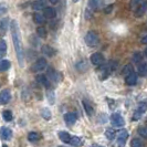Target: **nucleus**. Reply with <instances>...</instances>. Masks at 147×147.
Wrapping results in <instances>:
<instances>
[{
  "label": "nucleus",
  "instance_id": "obj_41",
  "mask_svg": "<svg viewBox=\"0 0 147 147\" xmlns=\"http://www.w3.org/2000/svg\"><path fill=\"white\" fill-rule=\"evenodd\" d=\"M6 54H7V50H2V49H0V60H2V58H3Z\"/></svg>",
  "mask_w": 147,
  "mask_h": 147
},
{
  "label": "nucleus",
  "instance_id": "obj_21",
  "mask_svg": "<svg viewBox=\"0 0 147 147\" xmlns=\"http://www.w3.org/2000/svg\"><path fill=\"white\" fill-rule=\"evenodd\" d=\"M82 144H83V140H82V138L79 137V136H72L70 143H69V145H71V146H73V147H79V146H81Z\"/></svg>",
  "mask_w": 147,
  "mask_h": 147
},
{
  "label": "nucleus",
  "instance_id": "obj_19",
  "mask_svg": "<svg viewBox=\"0 0 147 147\" xmlns=\"http://www.w3.org/2000/svg\"><path fill=\"white\" fill-rule=\"evenodd\" d=\"M59 138L60 140L62 142V143H64V144H69L70 143V140H71V137H72V135H70L67 132H64V131H61L59 132Z\"/></svg>",
  "mask_w": 147,
  "mask_h": 147
},
{
  "label": "nucleus",
  "instance_id": "obj_40",
  "mask_svg": "<svg viewBox=\"0 0 147 147\" xmlns=\"http://www.w3.org/2000/svg\"><path fill=\"white\" fill-rule=\"evenodd\" d=\"M113 5H110V6H107V7L105 8V10H104V12L105 13H110V12H112V10H113Z\"/></svg>",
  "mask_w": 147,
  "mask_h": 147
},
{
  "label": "nucleus",
  "instance_id": "obj_23",
  "mask_svg": "<svg viewBox=\"0 0 147 147\" xmlns=\"http://www.w3.org/2000/svg\"><path fill=\"white\" fill-rule=\"evenodd\" d=\"M32 9L34 10V11H39V10H42L45 8V5H44V2L42 0H36L33 3H32Z\"/></svg>",
  "mask_w": 147,
  "mask_h": 147
},
{
  "label": "nucleus",
  "instance_id": "obj_9",
  "mask_svg": "<svg viewBox=\"0 0 147 147\" xmlns=\"http://www.w3.org/2000/svg\"><path fill=\"white\" fill-rule=\"evenodd\" d=\"M11 100V94H10V91L9 90H2L0 92V104L2 105H6L10 102Z\"/></svg>",
  "mask_w": 147,
  "mask_h": 147
},
{
  "label": "nucleus",
  "instance_id": "obj_47",
  "mask_svg": "<svg viewBox=\"0 0 147 147\" xmlns=\"http://www.w3.org/2000/svg\"><path fill=\"white\" fill-rule=\"evenodd\" d=\"M2 147H8L7 145H2Z\"/></svg>",
  "mask_w": 147,
  "mask_h": 147
},
{
  "label": "nucleus",
  "instance_id": "obj_39",
  "mask_svg": "<svg viewBox=\"0 0 147 147\" xmlns=\"http://www.w3.org/2000/svg\"><path fill=\"white\" fill-rule=\"evenodd\" d=\"M90 10H91V8H88V9H86V12H85V18H86L88 20L93 17V13H92V12H90Z\"/></svg>",
  "mask_w": 147,
  "mask_h": 147
},
{
  "label": "nucleus",
  "instance_id": "obj_44",
  "mask_svg": "<svg viewBox=\"0 0 147 147\" xmlns=\"http://www.w3.org/2000/svg\"><path fill=\"white\" fill-rule=\"evenodd\" d=\"M91 147H103V146H101V145H97V144H93Z\"/></svg>",
  "mask_w": 147,
  "mask_h": 147
},
{
  "label": "nucleus",
  "instance_id": "obj_2",
  "mask_svg": "<svg viewBox=\"0 0 147 147\" xmlns=\"http://www.w3.org/2000/svg\"><path fill=\"white\" fill-rule=\"evenodd\" d=\"M85 43L88 44V47H91V48L97 47L98 43H100L98 34L96 33L95 31H88V33L85 34Z\"/></svg>",
  "mask_w": 147,
  "mask_h": 147
},
{
  "label": "nucleus",
  "instance_id": "obj_31",
  "mask_svg": "<svg viewBox=\"0 0 147 147\" xmlns=\"http://www.w3.org/2000/svg\"><path fill=\"white\" fill-rule=\"evenodd\" d=\"M2 117L5 118V121H7V122H10V121H12V113L10 112V111H3L2 112Z\"/></svg>",
  "mask_w": 147,
  "mask_h": 147
},
{
  "label": "nucleus",
  "instance_id": "obj_42",
  "mask_svg": "<svg viewBox=\"0 0 147 147\" xmlns=\"http://www.w3.org/2000/svg\"><path fill=\"white\" fill-rule=\"evenodd\" d=\"M140 42L143 44H147V34L146 36H144V37L140 39Z\"/></svg>",
  "mask_w": 147,
  "mask_h": 147
},
{
  "label": "nucleus",
  "instance_id": "obj_16",
  "mask_svg": "<svg viewBox=\"0 0 147 147\" xmlns=\"http://www.w3.org/2000/svg\"><path fill=\"white\" fill-rule=\"evenodd\" d=\"M41 52L43 53L44 55L49 57V58H51V57H53V55L55 54V50H54L52 47L48 45V44H44V45H42V48H41Z\"/></svg>",
  "mask_w": 147,
  "mask_h": 147
},
{
  "label": "nucleus",
  "instance_id": "obj_15",
  "mask_svg": "<svg viewBox=\"0 0 147 147\" xmlns=\"http://www.w3.org/2000/svg\"><path fill=\"white\" fill-rule=\"evenodd\" d=\"M43 15L47 19H54L57 17V10L52 7H45L43 9Z\"/></svg>",
  "mask_w": 147,
  "mask_h": 147
},
{
  "label": "nucleus",
  "instance_id": "obj_17",
  "mask_svg": "<svg viewBox=\"0 0 147 147\" xmlns=\"http://www.w3.org/2000/svg\"><path fill=\"white\" fill-rule=\"evenodd\" d=\"M125 83L127 85H135L137 83V75L134 72L127 74L125 78Z\"/></svg>",
  "mask_w": 147,
  "mask_h": 147
},
{
  "label": "nucleus",
  "instance_id": "obj_35",
  "mask_svg": "<svg viewBox=\"0 0 147 147\" xmlns=\"http://www.w3.org/2000/svg\"><path fill=\"white\" fill-rule=\"evenodd\" d=\"M138 134L142 137H144V138L147 140V126H140V128H138Z\"/></svg>",
  "mask_w": 147,
  "mask_h": 147
},
{
  "label": "nucleus",
  "instance_id": "obj_18",
  "mask_svg": "<svg viewBox=\"0 0 147 147\" xmlns=\"http://www.w3.org/2000/svg\"><path fill=\"white\" fill-rule=\"evenodd\" d=\"M32 17H33V21H34L36 24L41 26V24H43L44 22H45V17H44V15L40 13V12H34Z\"/></svg>",
  "mask_w": 147,
  "mask_h": 147
},
{
  "label": "nucleus",
  "instance_id": "obj_32",
  "mask_svg": "<svg viewBox=\"0 0 147 147\" xmlns=\"http://www.w3.org/2000/svg\"><path fill=\"white\" fill-rule=\"evenodd\" d=\"M47 98H48V101H49V103L51 104H54V100H55V97H54V93H53V91L51 90H49L48 92H47Z\"/></svg>",
  "mask_w": 147,
  "mask_h": 147
},
{
  "label": "nucleus",
  "instance_id": "obj_43",
  "mask_svg": "<svg viewBox=\"0 0 147 147\" xmlns=\"http://www.w3.org/2000/svg\"><path fill=\"white\" fill-rule=\"evenodd\" d=\"M50 2H51L52 5H57V3H59L60 2V0H49Z\"/></svg>",
  "mask_w": 147,
  "mask_h": 147
},
{
  "label": "nucleus",
  "instance_id": "obj_27",
  "mask_svg": "<svg viewBox=\"0 0 147 147\" xmlns=\"http://www.w3.org/2000/svg\"><path fill=\"white\" fill-rule=\"evenodd\" d=\"M137 72L140 75H146L147 74V63H140L137 69Z\"/></svg>",
  "mask_w": 147,
  "mask_h": 147
},
{
  "label": "nucleus",
  "instance_id": "obj_26",
  "mask_svg": "<svg viewBox=\"0 0 147 147\" xmlns=\"http://www.w3.org/2000/svg\"><path fill=\"white\" fill-rule=\"evenodd\" d=\"M143 1H144V0H131L129 7H131V9H132L133 11H135V10L143 3Z\"/></svg>",
  "mask_w": 147,
  "mask_h": 147
},
{
  "label": "nucleus",
  "instance_id": "obj_8",
  "mask_svg": "<svg viewBox=\"0 0 147 147\" xmlns=\"http://www.w3.org/2000/svg\"><path fill=\"white\" fill-rule=\"evenodd\" d=\"M64 122L66 123V125L69 126H72L75 124V122L78 121V115H76V113H73V112H70V113H66L64 114Z\"/></svg>",
  "mask_w": 147,
  "mask_h": 147
},
{
  "label": "nucleus",
  "instance_id": "obj_48",
  "mask_svg": "<svg viewBox=\"0 0 147 147\" xmlns=\"http://www.w3.org/2000/svg\"><path fill=\"white\" fill-rule=\"evenodd\" d=\"M146 121H147V119H146Z\"/></svg>",
  "mask_w": 147,
  "mask_h": 147
},
{
  "label": "nucleus",
  "instance_id": "obj_13",
  "mask_svg": "<svg viewBox=\"0 0 147 147\" xmlns=\"http://www.w3.org/2000/svg\"><path fill=\"white\" fill-rule=\"evenodd\" d=\"M82 104H83L84 111H85V113H86V115H88V117L93 116V114H94V107H93V105L90 103L88 100H83Z\"/></svg>",
  "mask_w": 147,
  "mask_h": 147
},
{
  "label": "nucleus",
  "instance_id": "obj_1",
  "mask_svg": "<svg viewBox=\"0 0 147 147\" xmlns=\"http://www.w3.org/2000/svg\"><path fill=\"white\" fill-rule=\"evenodd\" d=\"M10 29H11V37L15 45L16 55L18 59V63L20 66L24 65V53H23V47H22L21 34H20V29L18 26V22L16 20H12L10 23Z\"/></svg>",
  "mask_w": 147,
  "mask_h": 147
},
{
  "label": "nucleus",
  "instance_id": "obj_46",
  "mask_svg": "<svg viewBox=\"0 0 147 147\" xmlns=\"http://www.w3.org/2000/svg\"><path fill=\"white\" fill-rule=\"evenodd\" d=\"M78 1H79V0H73V2H78Z\"/></svg>",
  "mask_w": 147,
  "mask_h": 147
},
{
  "label": "nucleus",
  "instance_id": "obj_24",
  "mask_svg": "<svg viewBox=\"0 0 147 147\" xmlns=\"http://www.w3.org/2000/svg\"><path fill=\"white\" fill-rule=\"evenodd\" d=\"M36 32H37L38 37L41 38V39H45V38L48 37V31H47V29L44 27H38Z\"/></svg>",
  "mask_w": 147,
  "mask_h": 147
},
{
  "label": "nucleus",
  "instance_id": "obj_7",
  "mask_svg": "<svg viewBox=\"0 0 147 147\" xmlns=\"http://www.w3.org/2000/svg\"><path fill=\"white\" fill-rule=\"evenodd\" d=\"M127 137H128V132L126 129H121L119 132L117 133V143L119 147H124L126 140H127Z\"/></svg>",
  "mask_w": 147,
  "mask_h": 147
},
{
  "label": "nucleus",
  "instance_id": "obj_25",
  "mask_svg": "<svg viewBox=\"0 0 147 147\" xmlns=\"http://www.w3.org/2000/svg\"><path fill=\"white\" fill-rule=\"evenodd\" d=\"M39 140H40V135L37 132H30L28 134V140L31 142V143H34V142H37Z\"/></svg>",
  "mask_w": 147,
  "mask_h": 147
},
{
  "label": "nucleus",
  "instance_id": "obj_45",
  "mask_svg": "<svg viewBox=\"0 0 147 147\" xmlns=\"http://www.w3.org/2000/svg\"><path fill=\"white\" fill-rule=\"evenodd\" d=\"M144 55H145V57L147 58V48L145 49V51H144Z\"/></svg>",
  "mask_w": 147,
  "mask_h": 147
},
{
  "label": "nucleus",
  "instance_id": "obj_10",
  "mask_svg": "<svg viewBox=\"0 0 147 147\" xmlns=\"http://www.w3.org/2000/svg\"><path fill=\"white\" fill-rule=\"evenodd\" d=\"M0 138L3 140H10L12 138V131L8 127L0 128Z\"/></svg>",
  "mask_w": 147,
  "mask_h": 147
},
{
  "label": "nucleus",
  "instance_id": "obj_3",
  "mask_svg": "<svg viewBox=\"0 0 147 147\" xmlns=\"http://www.w3.org/2000/svg\"><path fill=\"white\" fill-rule=\"evenodd\" d=\"M47 66H48L47 60L44 59V58H40V59H38L37 61L31 65L30 70H31V72H33V73H39V72H42L43 70H45Z\"/></svg>",
  "mask_w": 147,
  "mask_h": 147
},
{
  "label": "nucleus",
  "instance_id": "obj_37",
  "mask_svg": "<svg viewBox=\"0 0 147 147\" xmlns=\"http://www.w3.org/2000/svg\"><path fill=\"white\" fill-rule=\"evenodd\" d=\"M8 12V7L5 3H0V16L6 15Z\"/></svg>",
  "mask_w": 147,
  "mask_h": 147
},
{
  "label": "nucleus",
  "instance_id": "obj_4",
  "mask_svg": "<svg viewBox=\"0 0 147 147\" xmlns=\"http://www.w3.org/2000/svg\"><path fill=\"white\" fill-rule=\"evenodd\" d=\"M111 123L113 124V126H116V127H122V126L125 125L124 118L118 113H114L111 115Z\"/></svg>",
  "mask_w": 147,
  "mask_h": 147
},
{
  "label": "nucleus",
  "instance_id": "obj_29",
  "mask_svg": "<svg viewBox=\"0 0 147 147\" xmlns=\"http://www.w3.org/2000/svg\"><path fill=\"white\" fill-rule=\"evenodd\" d=\"M105 136H106V138L109 140H113L115 138V136H116V133H115L114 129L109 128V129H106V132H105Z\"/></svg>",
  "mask_w": 147,
  "mask_h": 147
},
{
  "label": "nucleus",
  "instance_id": "obj_12",
  "mask_svg": "<svg viewBox=\"0 0 147 147\" xmlns=\"http://www.w3.org/2000/svg\"><path fill=\"white\" fill-rule=\"evenodd\" d=\"M38 81V83H40L42 86L47 88H51V83H50V79L47 76V75H43V74H39L36 79Z\"/></svg>",
  "mask_w": 147,
  "mask_h": 147
},
{
  "label": "nucleus",
  "instance_id": "obj_33",
  "mask_svg": "<svg viewBox=\"0 0 147 147\" xmlns=\"http://www.w3.org/2000/svg\"><path fill=\"white\" fill-rule=\"evenodd\" d=\"M146 110H147V102H143V103H140V105H138L136 112H138V113H140V114L143 115V114L146 112Z\"/></svg>",
  "mask_w": 147,
  "mask_h": 147
},
{
  "label": "nucleus",
  "instance_id": "obj_36",
  "mask_svg": "<svg viewBox=\"0 0 147 147\" xmlns=\"http://www.w3.org/2000/svg\"><path fill=\"white\" fill-rule=\"evenodd\" d=\"M132 72H134L133 71V66L132 64H127V65H125V67L123 69V74H129V73H132Z\"/></svg>",
  "mask_w": 147,
  "mask_h": 147
},
{
  "label": "nucleus",
  "instance_id": "obj_22",
  "mask_svg": "<svg viewBox=\"0 0 147 147\" xmlns=\"http://www.w3.org/2000/svg\"><path fill=\"white\" fill-rule=\"evenodd\" d=\"M10 66H11L10 61L3 59L0 60V72H6V71H8L10 69Z\"/></svg>",
  "mask_w": 147,
  "mask_h": 147
},
{
  "label": "nucleus",
  "instance_id": "obj_5",
  "mask_svg": "<svg viewBox=\"0 0 147 147\" xmlns=\"http://www.w3.org/2000/svg\"><path fill=\"white\" fill-rule=\"evenodd\" d=\"M90 60H91V63H92L93 65H96V66L102 65V64L104 63V61H105V59H104V55L102 54V53H100V52L93 53V54L91 55Z\"/></svg>",
  "mask_w": 147,
  "mask_h": 147
},
{
  "label": "nucleus",
  "instance_id": "obj_34",
  "mask_svg": "<svg viewBox=\"0 0 147 147\" xmlns=\"http://www.w3.org/2000/svg\"><path fill=\"white\" fill-rule=\"evenodd\" d=\"M131 147H144V144H143V142L138 138H134L132 140L131 142Z\"/></svg>",
  "mask_w": 147,
  "mask_h": 147
},
{
  "label": "nucleus",
  "instance_id": "obj_14",
  "mask_svg": "<svg viewBox=\"0 0 147 147\" xmlns=\"http://www.w3.org/2000/svg\"><path fill=\"white\" fill-rule=\"evenodd\" d=\"M8 27H10L9 24V19L8 18H3L0 20V37H3L7 33Z\"/></svg>",
  "mask_w": 147,
  "mask_h": 147
},
{
  "label": "nucleus",
  "instance_id": "obj_20",
  "mask_svg": "<svg viewBox=\"0 0 147 147\" xmlns=\"http://www.w3.org/2000/svg\"><path fill=\"white\" fill-rule=\"evenodd\" d=\"M103 0H88V8L92 10H98L102 6Z\"/></svg>",
  "mask_w": 147,
  "mask_h": 147
},
{
  "label": "nucleus",
  "instance_id": "obj_28",
  "mask_svg": "<svg viewBox=\"0 0 147 147\" xmlns=\"http://www.w3.org/2000/svg\"><path fill=\"white\" fill-rule=\"evenodd\" d=\"M41 116H42L44 119H47V121H50L52 117L51 111L49 110V109H43V110L41 111Z\"/></svg>",
  "mask_w": 147,
  "mask_h": 147
},
{
  "label": "nucleus",
  "instance_id": "obj_11",
  "mask_svg": "<svg viewBox=\"0 0 147 147\" xmlns=\"http://www.w3.org/2000/svg\"><path fill=\"white\" fill-rule=\"evenodd\" d=\"M146 11H147V0H144L143 3L134 11V16L136 18H140V17H143V16L146 13Z\"/></svg>",
  "mask_w": 147,
  "mask_h": 147
},
{
  "label": "nucleus",
  "instance_id": "obj_38",
  "mask_svg": "<svg viewBox=\"0 0 147 147\" xmlns=\"http://www.w3.org/2000/svg\"><path fill=\"white\" fill-rule=\"evenodd\" d=\"M0 49L7 50V42H6L3 39H0Z\"/></svg>",
  "mask_w": 147,
  "mask_h": 147
},
{
  "label": "nucleus",
  "instance_id": "obj_30",
  "mask_svg": "<svg viewBox=\"0 0 147 147\" xmlns=\"http://www.w3.org/2000/svg\"><path fill=\"white\" fill-rule=\"evenodd\" d=\"M142 60H143L142 53H140V52H135L134 55H133V62H135V63H140Z\"/></svg>",
  "mask_w": 147,
  "mask_h": 147
},
{
  "label": "nucleus",
  "instance_id": "obj_6",
  "mask_svg": "<svg viewBox=\"0 0 147 147\" xmlns=\"http://www.w3.org/2000/svg\"><path fill=\"white\" fill-rule=\"evenodd\" d=\"M47 76L50 79V81L54 82V83H58V82H60V80H61V74H60L58 71H55L54 69H51V67L48 69Z\"/></svg>",
  "mask_w": 147,
  "mask_h": 147
}]
</instances>
